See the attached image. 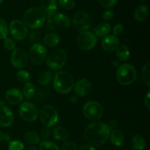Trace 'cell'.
Returning a JSON list of instances; mask_svg holds the SVG:
<instances>
[{
	"label": "cell",
	"instance_id": "1",
	"mask_svg": "<svg viewBox=\"0 0 150 150\" xmlns=\"http://www.w3.org/2000/svg\"><path fill=\"white\" fill-rule=\"evenodd\" d=\"M111 130L105 123L95 122L88 125L84 132L86 142L92 146H100L109 139Z\"/></svg>",
	"mask_w": 150,
	"mask_h": 150
},
{
	"label": "cell",
	"instance_id": "2",
	"mask_svg": "<svg viewBox=\"0 0 150 150\" xmlns=\"http://www.w3.org/2000/svg\"><path fill=\"white\" fill-rule=\"evenodd\" d=\"M54 88L59 94H67L74 86V78L67 71H59L54 79Z\"/></svg>",
	"mask_w": 150,
	"mask_h": 150
},
{
	"label": "cell",
	"instance_id": "3",
	"mask_svg": "<svg viewBox=\"0 0 150 150\" xmlns=\"http://www.w3.org/2000/svg\"><path fill=\"white\" fill-rule=\"evenodd\" d=\"M45 12L41 8L33 7L26 10L23 14V23L32 29H38L45 21Z\"/></svg>",
	"mask_w": 150,
	"mask_h": 150
},
{
	"label": "cell",
	"instance_id": "4",
	"mask_svg": "<svg viewBox=\"0 0 150 150\" xmlns=\"http://www.w3.org/2000/svg\"><path fill=\"white\" fill-rule=\"evenodd\" d=\"M137 77V71L134 66L130 64H122L119 66L117 71V79L124 86L133 83Z\"/></svg>",
	"mask_w": 150,
	"mask_h": 150
},
{
	"label": "cell",
	"instance_id": "5",
	"mask_svg": "<svg viewBox=\"0 0 150 150\" xmlns=\"http://www.w3.org/2000/svg\"><path fill=\"white\" fill-rule=\"evenodd\" d=\"M40 118L45 127H51L58 123L59 117L57 108L51 105H45L40 109Z\"/></svg>",
	"mask_w": 150,
	"mask_h": 150
},
{
	"label": "cell",
	"instance_id": "6",
	"mask_svg": "<svg viewBox=\"0 0 150 150\" xmlns=\"http://www.w3.org/2000/svg\"><path fill=\"white\" fill-rule=\"evenodd\" d=\"M67 62V54L62 49H55L51 51L46 58V64L52 70H60Z\"/></svg>",
	"mask_w": 150,
	"mask_h": 150
},
{
	"label": "cell",
	"instance_id": "7",
	"mask_svg": "<svg viewBox=\"0 0 150 150\" xmlns=\"http://www.w3.org/2000/svg\"><path fill=\"white\" fill-rule=\"evenodd\" d=\"M84 117L90 121L97 122L102 118L104 113L103 107L96 101H89L86 103L83 108Z\"/></svg>",
	"mask_w": 150,
	"mask_h": 150
},
{
	"label": "cell",
	"instance_id": "8",
	"mask_svg": "<svg viewBox=\"0 0 150 150\" xmlns=\"http://www.w3.org/2000/svg\"><path fill=\"white\" fill-rule=\"evenodd\" d=\"M47 56V49L42 44L35 43L32 45L29 51V58L35 65H40L45 61Z\"/></svg>",
	"mask_w": 150,
	"mask_h": 150
},
{
	"label": "cell",
	"instance_id": "9",
	"mask_svg": "<svg viewBox=\"0 0 150 150\" xmlns=\"http://www.w3.org/2000/svg\"><path fill=\"white\" fill-rule=\"evenodd\" d=\"M21 117L26 122H33L37 120L38 117V109L33 103L26 101L20 105L18 108Z\"/></svg>",
	"mask_w": 150,
	"mask_h": 150
},
{
	"label": "cell",
	"instance_id": "10",
	"mask_svg": "<svg viewBox=\"0 0 150 150\" xmlns=\"http://www.w3.org/2000/svg\"><path fill=\"white\" fill-rule=\"evenodd\" d=\"M97 37L89 31H83L78 36L77 43L79 48L83 51H89L96 45Z\"/></svg>",
	"mask_w": 150,
	"mask_h": 150
},
{
	"label": "cell",
	"instance_id": "11",
	"mask_svg": "<svg viewBox=\"0 0 150 150\" xmlns=\"http://www.w3.org/2000/svg\"><path fill=\"white\" fill-rule=\"evenodd\" d=\"M92 23V18L86 12L79 11L73 16V24L79 31H86L91 27Z\"/></svg>",
	"mask_w": 150,
	"mask_h": 150
},
{
	"label": "cell",
	"instance_id": "12",
	"mask_svg": "<svg viewBox=\"0 0 150 150\" xmlns=\"http://www.w3.org/2000/svg\"><path fill=\"white\" fill-rule=\"evenodd\" d=\"M29 57L27 52L23 48H15L10 57L12 65L17 69H22L27 65Z\"/></svg>",
	"mask_w": 150,
	"mask_h": 150
},
{
	"label": "cell",
	"instance_id": "13",
	"mask_svg": "<svg viewBox=\"0 0 150 150\" xmlns=\"http://www.w3.org/2000/svg\"><path fill=\"white\" fill-rule=\"evenodd\" d=\"M10 32L17 40H23L26 38L28 29L26 25L18 20H14L10 24Z\"/></svg>",
	"mask_w": 150,
	"mask_h": 150
},
{
	"label": "cell",
	"instance_id": "14",
	"mask_svg": "<svg viewBox=\"0 0 150 150\" xmlns=\"http://www.w3.org/2000/svg\"><path fill=\"white\" fill-rule=\"evenodd\" d=\"M74 91L77 96L83 97L87 95L92 90V83L90 81L86 79H82L76 82L75 84Z\"/></svg>",
	"mask_w": 150,
	"mask_h": 150
},
{
	"label": "cell",
	"instance_id": "15",
	"mask_svg": "<svg viewBox=\"0 0 150 150\" xmlns=\"http://www.w3.org/2000/svg\"><path fill=\"white\" fill-rule=\"evenodd\" d=\"M14 120V115L10 108L7 106L0 107V125L2 127H9Z\"/></svg>",
	"mask_w": 150,
	"mask_h": 150
},
{
	"label": "cell",
	"instance_id": "16",
	"mask_svg": "<svg viewBox=\"0 0 150 150\" xmlns=\"http://www.w3.org/2000/svg\"><path fill=\"white\" fill-rule=\"evenodd\" d=\"M119 45H120L119 38L114 35L105 36L101 42V47L106 52H112L115 51Z\"/></svg>",
	"mask_w": 150,
	"mask_h": 150
},
{
	"label": "cell",
	"instance_id": "17",
	"mask_svg": "<svg viewBox=\"0 0 150 150\" xmlns=\"http://www.w3.org/2000/svg\"><path fill=\"white\" fill-rule=\"evenodd\" d=\"M23 94L19 89L12 88L7 90L5 93V99L10 105H18L23 100Z\"/></svg>",
	"mask_w": 150,
	"mask_h": 150
},
{
	"label": "cell",
	"instance_id": "18",
	"mask_svg": "<svg viewBox=\"0 0 150 150\" xmlns=\"http://www.w3.org/2000/svg\"><path fill=\"white\" fill-rule=\"evenodd\" d=\"M53 23H55L57 26L62 29H67L71 26V21L69 17L62 13H57Z\"/></svg>",
	"mask_w": 150,
	"mask_h": 150
},
{
	"label": "cell",
	"instance_id": "19",
	"mask_svg": "<svg viewBox=\"0 0 150 150\" xmlns=\"http://www.w3.org/2000/svg\"><path fill=\"white\" fill-rule=\"evenodd\" d=\"M110 139L111 142L114 146H121L124 144L125 136L122 132L119 130H114L112 132L110 133Z\"/></svg>",
	"mask_w": 150,
	"mask_h": 150
},
{
	"label": "cell",
	"instance_id": "20",
	"mask_svg": "<svg viewBox=\"0 0 150 150\" xmlns=\"http://www.w3.org/2000/svg\"><path fill=\"white\" fill-rule=\"evenodd\" d=\"M148 16V7L146 4H142L137 6L134 11V18L138 21H143Z\"/></svg>",
	"mask_w": 150,
	"mask_h": 150
},
{
	"label": "cell",
	"instance_id": "21",
	"mask_svg": "<svg viewBox=\"0 0 150 150\" xmlns=\"http://www.w3.org/2000/svg\"><path fill=\"white\" fill-rule=\"evenodd\" d=\"M117 57L120 62H126L130 57V50L126 45H119L117 49Z\"/></svg>",
	"mask_w": 150,
	"mask_h": 150
},
{
	"label": "cell",
	"instance_id": "22",
	"mask_svg": "<svg viewBox=\"0 0 150 150\" xmlns=\"http://www.w3.org/2000/svg\"><path fill=\"white\" fill-rule=\"evenodd\" d=\"M53 136L55 140L59 141V142H64L68 139L69 135L68 132L65 128L61 126H58L53 130Z\"/></svg>",
	"mask_w": 150,
	"mask_h": 150
},
{
	"label": "cell",
	"instance_id": "23",
	"mask_svg": "<svg viewBox=\"0 0 150 150\" xmlns=\"http://www.w3.org/2000/svg\"><path fill=\"white\" fill-rule=\"evenodd\" d=\"M42 10L47 13L56 12L57 10V3L56 0H40Z\"/></svg>",
	"mask_w": 150,
	"mask_h": 150
},
{
	"label": "cell",
	"instance_id": "24",
	"mask_svg": "<svg viewBox=\"0 0 150 150\" xmlns=\"http://www.w3.org/2000/svg\"><path fill=\"white\" fill-rule=\"evenodd\" d=\"M111 31V25L108 23H102L98 25L94 30V34L96 37L103 38L105 37Z\"/></svg>",
	"mask_w": 150,
	"mask_h": 150
},
{
	"label": "cell",
	"instance_id": "25",
	"mask_svg": "<svg viewBox=\"0 0 150 150\" xmlns=\"http://www.w3.org/2000/svg\"><path fill=\"white\" fill-rule=\"evenodd\" d=\"M44 43L50 48L55 47L59 43L60 37L56 33L48 34L44 38Z\"/></svg>",
	"mask_w": 150,
	"mask_h": 150
},
{
	"label": "cell",
	"instance_id": "26",
	"mask_svg": "<svg viewBox=\"0 0 150 150\" xmlns=\"http://www.w3.org/2000/svg\"><path fill=\"white\" fill-rule=\"evenodd\" d=\"M132 146L134 150H144L146 147V142L141 135L136 134L132 139Z\"/></svg>",
	"mask_w": 150,
	"mask_h": 150
},
{
	"label": "cell",
	"instance_id": "27",
	"mask_svg": "<svg viewBox=\"0 0 150 150\" xmlns=\"http://www.w3.org/2000/svg\"><path fill=\"white\" fill-rule=\"evenodd\" d=\"M24 141L30 145H37L40 142V138L35 132L29 131L25 133Z\"/></svg>",
	"mask_w": 150,
	"mask_h": 150
},
{
	"label": "cell",
	"instance_id": "28",
	"mask_svg": "<svg viewBox=\"0 0 150 150\" xmlns=\"http://www.w3.org/2000/svg\"><path fill=\"white\" fill-rule=\"evenodd\" d=\"M23 94L25 98L27 100L31 99L33 98L35 94V86L33 83L28 82L26 83L23 88Z\"/></svg>",
	"mask_w": 150,
	"mask_h": 150
},
{
	"label": "cell",
	"instance_id": "29",
	"mask_svg": "<svg viewBox=\"0 0 150 150\" xmlns=\"http://www.w3.org/2000/svg\"><path fill=\"white\" fill-rule=\"evenodd\" d=\"M149 62H147L142 67V78L144 83L149 87L150 86V70H149Z\"/></svg>",
	"mask_w": 150,
	"mask_h": 150
},
{
	"label": "cell",
	"instance_id": "30",
	"mask_svg": "<svg viewBox=\"0 0 150 150\" xmlns=\"http://www.w3.org/2000/svg\"><path fill=\"white\" fill-rule=\"evenodd\" d=\"M52 79V73L48 71H44L38 76V81L40 84L45 85L50 83Z\"/></svg>",
	"mask_w": 150,
	"mask_h": 150
},
{
	"label": "cell",
	"instance_id": "31",
	"mask_svg": "<svg viewBox=\"0 0 150 150\" xmlns=\"http://www.w3.org/2000/svg\"><path fill=\"white\" fill-rule=\"evenodd\" d=\"M39 150H60L59 146L52 142L43 141L40 144Z\"/></svg>",
	"mask_w": 150,
	"mask_h": 150
},
{
	"label": "cell",
	"instance_id": "32",
	"mask_svg": "<svg viewBox=\"0 0 150 150\" xmlns=\"http://www.w3.org/2000/svg\"><path fill=\"white\" fill-rule=\"evenodd\" d=\"M8 27L5 21L0 17V40H4L7 38Z\"/></svg>",
	"mask_w": 150,
	"mask_h": 150
},
{
	"label": "cell",
	"instance_id": "33",
	"mask_svg": "<svg viewBox=\"0 0 150 150\" xmlns=\"http://www.w3.org/2000/svg\"><path fill=\"white\" fill-rule=\"evenodd\" d=\"M16 76H17V79H18L19 81L23 82V83H28L31 79L30 74L27 71L23 70H18Z\"/></svg>",
	"mask_w": 150,
	"mask_h": 150
},
{
	"label": "cell",
	"instance_id": "34",
	"mask_svg": "<svg viewBox=\"0 0 150 150\" xmlns=\"http://www.w3.org/2000/svg\"><path fill=\"white\" fill-rule=\"evenodd\" d=\"M59 5L66 10H71L76 5L75 0H58Z\"/></svg>",
	"mask_w": 150,
	"mask_h": 150
},
{
	"label": "cell",
	"instance_id": "35",
	"mask_svg": "<svg viewBox=\"0 0 150 150\" xmlns=\"http://www.w3.org/2000/svg\"><path fill=\"white\" fill-rule=\"evenodd\" d=\"M24 145L19 141H11L8 145L9 150H23Z\"/></svg>",
	"mask_w": 150,
	"mask_h": 150
},
{
	"label": "cell",
	"instance_id": "36",
	"mask_svg": "<svg viewBox=\"0 0 150 150\" xmlns=\"http://www.w3.org/2000/svg\"><path fill=\"white\" fill-rule=\"evenodd\" d=\"M99 4L105 8H111L114 7L117 2V0H98Z\"/></svg>",
	"mask_w": 150,
	"mask_h": 150
},
{
	"label": "cell",
	"instance_id": "37",
	"mask_svg": "<svg viewBox=\"0 0 150 150\" xmlns=\"http://www.w3.org/2000/svg\"><path fill=\"white\" fill-rule=\"evenodd\" d=\"M4 45L8 51H13L16 48V42L11 38H5L4 40Z\"/></svg>",
	"mask_w": 150,
	"mask_h": 150
},
{
	"label": "cell",
	"instance_id": "38",
	"mask_svg": "<svg viewBox=\"0 0 150 150\" xmlns=\"http://www.w3.org/2000/svg\"><path fill=\"white\" fill-rule=\"evenodd\" d=\"M62 150H78V146L74 142L68 141L64 143L62 146Z\"/></svg>",
	"mask_w": 150,
	"mask_h": 150
},
{
	"label": "cell",
	"instance_id": "39",
	"mask_svg": "<svg viewBox=\"0 0 150 150\" xmlns=\"http://www.w3.org/2000/svg\"><path fill=\"white\" fill-rule=\"evenodd\" d=\"M114 15V13L113 10H105L102 14V18L103 19L104 21H110L112 19Z\"/></svg>",
	"mask_w": 150,
	"mask_h": 150
},
{
	"label": "cell",
	"instance_id": "40",
	"mask_svg": "<svg viewBox=\"0 0 150 150\" xmlns=\"http://www.w3.org/2000/svg\"><path fill=\"white\" fill-rule=\"evenodd\" d=\"M123 32V26L121 23H117L113 29V35L117 37L121 35Z\"/></svg>",
	"mask_w": 150,
	"mask_h": 150
},
{
	"label": "cell",
	"instance_id": "41",
	"mask_svg": "<svg viewBox=\"0 0 150 150\" xmlns=\"http://www.w3.org/2000/svg\"><path fill=\"white\" fill-rule=\"evenodd\" d=\"M40 136L42 139H47L49 138L51 136V130H49L48 127H45V128H42L40 131Z\"/></svg>",
	"mask_w": 150,
	"mask_h": 150
},
{
	"label": "cell",
	"instance_id": "42",
	"mask_svg": "<svg viewBox=\"0 0 150 150\" xmlns=\"http://www.w3.org/2000/svg\"><path fill=\"white\" fill-rule=\"evenodd\" d=\"M144 105L146 107V108H147L148 110L150 109V92L149 91H148L146 96L144 97Z\"/></svg>",
	"mask_w": 150,
	"mask_h": 150
},
{
	"label": "cell",
	"instance_id": "43",
	"mask_svg": "<svg viewBox=\"0 0 150 150\" xmlns=\"http://www.w3.org/2000/svg\"><path fill=\"white\" fill-rule=\"evenodd\" d=\"M10 136H9L7 133H4L0 130V143L2 141H5V142H10Z\"/></svg>",
	"mask_w": 150,
	"mask_h": 150
},
{
	"label": "cell",
	"instance_id": "44",
	"mask_svg": "<svg viewBox=\"0 0 150 150\" xmlns=\"http://www.w3.org/2000/svg\"><path fill=\"white\" fill-rule=\"evenodd\" d=\"M107 125H108V128L110 129V130H114V129H115L116 127H117V125H118V122H117V120H111Z\"/></svg>",
	"mask_w": 150,
	"mask_h": 150
},
{
	"label": "cell",
	"instance_id": "45",
	"mask_svg": "<svg viewBox=\"0 0 150 150\" xmlns=\"http://www.w3.org/2000/svg\"><path fill=\"white\" fill-rule=\"evenodd\" d=\"M79 150H96V149L90 144H83L79 148Z\"/></svg>",
	"mask_w": 150,
	"mask_h": 150
},
{
	"label": "cell",
	"instance_id": "46",
	"mask_svg": "<svg viewBox=\"0 0 150 150\" xmlns=\"http://www.w3.org/2000/svg\"><path fill=\"white\" fill-rule=\"evenodd\" d=\"M56 14H57L56 12H52V13H48V23H52L53 22H54Z\"/></svg>",
	"mask_w": 150,
	"mask_h": 150
},
{
	"label": "cell",
	"instance_id": "47",
	"mask_svg": "<svg viewBox=\"0 0 150 150\" xmlns=\"http://www.w3.org/2000/svg\"><path fill=\"white\" fill-rule=\"evenodd\" d=\"M77 100H78L77 95H73V96H71V98H70V101H71L72 103H76Z\"/></svg>",
	"mask_w": 150,
	"mask_h": 150
},
{
	"label": "cell",
	"instance_id": "48",
	"mask_svg": "<svg viewBox=\"0 0 150 150\" xmlns=\"http://www.w3.org/2000/svg\"><path fill=\"white\" fill-rule=\"evenodd\" d=\"M26 150H38V149L37 147H35V146H29V147H28L27 149Z\"/></svg>",
	"mask_w": 150,
	"mask_h": 150
},
{
	"label": "cell",
	"instance_id": "49",
	"mask_svg": "<svg viewBox=\"0 0 150 150\" xmlns=\"http://www.w3.org/2000/svg\"><path fill=\"white\" fill-rule=\"evenodd\" d=\"M3 1H4V0H0V4L3 2Z\"/></svg>",
	"mask_w": 150,
	"mask_h": 150
}]
</instances>
